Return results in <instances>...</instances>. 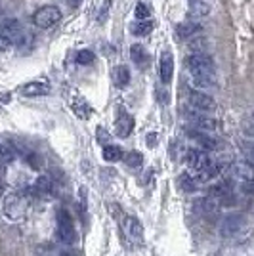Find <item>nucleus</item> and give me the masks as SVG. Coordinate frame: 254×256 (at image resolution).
Masks as SVG:
<instances>
[{"mask_svg":"<svg viewBox=\"0 0 254 256\" xmlns=\"http://www.w3.org/2000/svg\"><path fill=\"white\" fill-rule=\"evenodd\" d=\"M186 67L191 73V82L197 88H208L214 84V62L206 54H191L186 58Z\"/></svg>","mask_w":254,"mask_h":256,"instance_id":"nucleus-1","label":"nucleus"},{"mask_svg":"<svg viewBox=\"0 0 254 256\" xmlns=\"http://www.w3.org/2000/svg\"><path fill=\"white\" fill-rule=\"evenodd\" d=\"M2 208H4V214H6L10 220H20V218H23L25 212H27L29 201H27L25 193H20V192L10 193V195H6Z\"/></svg>","mask_w":254,"mask_h":256,"instance_id":"nucleus-2","label":"nucleus"},{"mask_svg":"<svg viewBox=\"0 0 254 256\" xmlns=\"http://www.w3.org/2000/svg\"><path fill=\"white\" fill-rule=\"evenodd\" d=\"M58 239L62 243H65V245H71V243H74V239H76L73 216L67 212L65 208H62L58 212Z\"/></svg>","mask_w":254,"mask_h":256,"instance_id":"nucleus-3","label":"nucleus"},{"mask_svg":"<svg viewBox=\"0 0 254 256\" xmlns=\"http://www.w3.org/2000/svg\"><path fill=\"white\" fill-rule=\"evenodd\" d=\"M60 18H62L60 8L48 4V6H42V8H38V10L34 12L32 22H34L36 27H40V29H50V27H54L56 23L60 22Z\"/></svg>","mask_w":254,"mask_h":256,"instance_id":"nucleus-4","label":"nucleus"},{"mask_svg":"<svg viewBox=\"0 0 254 256\" xmlns=\"http://www.w3.org/2000/svg\"><path fill=\"white\" fill-rule=\"evenodd\" d=\"M190 106L195 109V111H214L216 109V104L210 96L202 94V92H197V90H191L190 92Z\"/></svg>","mask_w":254,"mask_h":256,"instance_id":"nucleus-5","label":"nucleus"},{"mask_svg":"<svg viewBox=\"0 0 254 256\" xmlns=\"http://www.w3.org/2000/svg\"><path fill=\"white\" fill-rule=\"evenodd\" d=\"M0 32L6 34L8 38H12L14 44H16L25 31H23L22 22H20V20H4V22L0 23Z\"/></svg>","mask_w":254,"mask_h":256,"instance_id":"nucleus-6","label":"nucleus"},{"mask_svg":"<svg viewBox=\"0 0 254 256\" xmlns=\"http://www.w3.org/2000/svg\"><path fill=\"white\" fill-rule=\"evenodd\" d=\"M232 174L235 178L243 182H250L254 180V166L248 162V160H239L232 166Z\"/></svg>","mask_w":254,"mask_h":256,"instance_id":"nucleus-7","label":"nucleus"},{"mask_svg":"<svg viewBox=\"0 0 254 256\" xmlns=\"http://www.w3.org/2000/svg\"><path fill=\"white\" fill-rule=\"evenodd\" d=\"M115 128H116V136L128 138L130 132H132V128H134V118H132V115L120 111V115H118V118H116V122H115Z\"/></svg>","mask_w":254,"mask_h":256,"instance_id":"nucleus-8","label":"nucleus"},{"mask_svg":"<svg viewBox=\"0 0 254 256\" xmlns=\"http://www.w3.org/2000/svg\"><path fill=\"white\" fill-rule=\"evenodd\" d=\"M188 115V120H190L191 124L195 128H201V130H214V128L218 126L216 124V120L210 117H204L201 113H195V111H190V113H186Z\"/></svg>","mask_w":254,"mask_h":256,"instance_id":"nucleus-9","label":"nucleus"},{"mask_svg":"<svg viewBox=\"0 0 254 256\" xmlns=\"http://www.w3.org/2000/svg\"><path fill=\"white\" fill-rule=\"evenodd\" d=\"M188 136H190L195 144H199L202 150H216L218 148V142L208 136V134H204L201 130H188Z\"/></svg>","mask_w":254,"mask_h":256,"instance_id":"nucleus-10","label":"nucleus"},{"mask_svg":"<svg viewBox=\"0 0 254 256\" xmlns=\"http://www.w3.org/2000/svg\"><path fill=\"white\" fill-rule=\"evenodd\" d=\"M174 75V58L170 52H164L160 56V80L168 84Z\"/></svg>","mask_w":254,"mask_h":256,"instance_id":"nucleus-11","label":"nucleus"},{"mask_svg":"<svg viewBox=\"0 0 254 256\" xmlns=\"http://www.w3.org/2000/svg\"><path fill=\"white\" fill-rule=\"evenodd\" d=\"M31 193L38 195V197H48V195L52 193V178H50L48 174L38 176L36 182H34V186L31 188Z\"/></svg>","mask_w":254,"mask_h":256,"instance_id":"nucleus-12","label":"nucleus"},{"mask_svg":"<svg viewBox=\"0 0 254 256\" xmlns=\"http://www.w3.org/2000/svg\"><path fill=\"white\" fill-rule=\"evenodd\" d=\"M22 94L23 96H46L50 94V84L48 82H29V84L22 86Z\"/></svg>","mask_w":254,"mask_h":256,"instance_id":"nucleus-13","label":"nucleus"},{"mask_svg":"<svg viewBox=\"0 0 254 256\" xmlns=\"http://www.w3.org/2000/svg\"><path fill=\"white\" fill-rule=\"evenodd\" d=\"M130 58H132V62L136 64V67H140V69H148L149 56L142 44H134V46L130 48Z\"/></svg>","mask_w":254,"mask_h":256,"instance_id":"nucleus-14","label":"nucleus"},{"mask_svg":"<svg viewBox=\"0 0 254 256\" xmlns=\"http://www.w3.org/2000/svg\"><path fill=\"white\" fill-rule=\"evenodd\" d=\"M124 230H126L130 239H134L136 243H142V239H144V228H142L138 218H126L124 220Z\"/></svg>","mask_w":254,"mask_h":256,"instance_id":"nucleus-15","label":"nucleus"},{"mask_svg":"<svg viewBox=\"0 0 254 256\" xmlns=\"http://www.w3.org/2000/svg\"><path fill=\"white\" fill-rule=\"evenodd\" d=\"M243 228V216L235 214V216H228L222 224V234L224 235H233L237 234Z\"/></svg>","mask_w":254,"mask_h":256,"instance_id":"nucleus-16","label":"nucleus"},{"mask_svg":"<svg viewBox=\"0 0 254 256\" xmlns=\"http://www.w3.org/2000/svg\"><path fill=\"white\" fill-rule=\"evenodd\" d=\"M178 36L180 38H190V36H193V34H197V32L201 31V25L195 22H186L182 23V25H178Z\"/></svg>","mask_w":254,"mask_h":256,"instance_id":"nucleus-17","label":"nucleus"},{"mask_svg":"<svg viewBox=\"0 0 254 256\" xmlns=\"http://www.w3.org/2000/svg\"><path fill=\"white\" fill-rule=\"evenodd\" d=\"M113 80L118 88H124L130 82V71H128L126 65H118L115 71H113Z\"/></svg>","mask_w":254,"mask_h":256,"instance_id":"nucleus-18","label":"nucleus"},{"mask_svg":"<svg viewBox=\"0 0 254 256\" xmlns=\"http://www.w3.org/2000/svg\"><path fill=\"white\" fill-rule=\"evenodd\" d=\"M73 111H74V115H76V117H80V118H88L90 115H92V109L88 107L84 98H74L73 100Z\"/></svg>","mask_w":254,"mask_h":256,"instance_id":"nucleus-19","label":"nucleus"},{"mask_svg":"<svg viewBox=\"0 0 254 256\" xmlns=\"http://www.w3.org/2000/svg\"><path fill=\"white\" fill-rule=\"evenodd\" d=\"M16 160V151L8 144H0V164H12Z\"/></svg>","mask_w":254,"mask_h":256,"instance_id":"nucleus-20","label":"nucleus"},{"mask_svg":"<svg viewBox=\"0 0 254 256\" xmlns=\"http://www.w3.org/2000/svg\"><path fill=\"white\" fill-rule=\"evenodd\" d=\"M122 160L126 162L128 166L138 168V166H142V162H144V155H142L140 151H128V153L122 155Z\"/></svg>","mask_w":254,"mask_h":256,"instance_id":"nucleus-21","label":"nucleus"},{"mask_svg":"<svg viewBox=\"0 0 254 256\" xmlns=\"http://www.w3.org/2000/svg\"><path fill=\"white\" fill-rule=\"evenodd\" d=\"M104 159L109 160V162H115V160L122 159V151L116 146H106L104 148Z\"/></svg>","mask_w":254,"mask_h":256,"instance_id":"nucleus-22","label":"nucleus"},{"mask_svg":"<svg viewBox=\"0 0 254 256\" xmlns=\"http://www.w3.org/2000/svg\"><path fill=\"white\" fill-rule=\"evenodd\" d=\"M151 31H153V23L148 22V20H142V22L136 23V25L132 27V32H134L136 36H148Z\"/></svg>","mask_w":254,"mask_h":256,"instance_id":"nucleus-23","label":"nucleus"},{"mask_svg":"<svg viewBox=\"0 0 254 256\" xmlns=\"http://www.w3.org/2000/svg\"><path fill=\"white\" fill-rule=\"evenodd\" d=\"M190 10H191V14L195 16H206L208 12H210V6L208 4H204L202 0H191V4H190Z\"/></svg>","mask_w":254,"mask_h":256,"instance_id":"nucleus-24","label":"nucleus"},{"mask_svg":"<svg viewBox=\"0 0 254 256\" xmlns=\"http://www.w3.org/2000/svg\"><path fill=\"white\" fill-rule=\"evenodd\" d=\"M180 186L184 192H195V188H197V180L191 176V174H182L180 176Z\"/></svg>","mask_w":254,"mask_h":256,"instance_id":"nucleus-25","label":"nucleus"},{"mask_svg":"<svg viewBox=\"0 0 254 256\" xmlns=\"http://www.w3.org/2000/svg\"><path fill=\"white\" fill-rule=\"evenodd\" d=\"M94 60H96V56H94V52H90V50H80V52L76 54V64H80V65H90Z\"/></svg>","mask_w":254,"mask_h":256,"instance_id":"nucleus-26","label":"nucleus"},{"mask_svg":"<svg viewBox=\"0 0 254 256\" xmlns=\"http://www.w3.org/2000/svg\"><path fill=\"white\" fill-rule=\"evenodd\" d=\"M134 14H136V18H138L140 22H142V20H148L149 8L144 4V2H140V4H136V10H134Z\"/></svg>","mask_w":254,"mask_h":256,"instance_id":"nucleus-27","label":"nucleus"},{"mask_svg":"<svg viewBox=\"0 0 254 256\" xmlns=\"http://www.w3.org/2000/svg\"><path fill=\"white\" fill-rule=\"evenodd\" d=\"M96 136H98V142H100L102 146H106V144H109V142H111L109 132H107L106 128H102V126H98V130H96Z\"/></svg>","mask_w":254,"mask_h":256,"instance_id":"nucleus-28","label":"nucleus"},{"mask_svg":"<svg viewBox=\"0 0 254 256\" xmlns=\"http://www.w3.org/2000/svg\"><path fill=\"white\" fill-rule=\"evenodd\" d=\"M204 44H206V40H204V38L191 40V42H190V50L193 54H202V50H204Z\"/></svg>","mask_w":254,"mask_h":256,"instance_id":"nucleus-29","label":"nucleus"},{"mask_svg":"<svg viewBox=\"0 0 254 256\" xmlns=\"http://www.w3.org/2000/svg\"><path fill=\"white\" fill-rule=\"evenodd\" d=\"M12 46H14V40L0 32V52H8Z\"/></svg>","mask_w":254,"mask_h":256,"instance_id":"nucleus-30","label":"nucleus"},{"mask_svg":"<svg viewBox=\"0 0 254 256\" xmlns=\"http://www.w3.org/2000/svg\"><path fill=\"white\" fill-rule=\"evenodd\" d=\"M27 162L31 164L34 170H38V168H40V164H42V160H40V157H38L36 153H29V155H27Z\"/></svg>","mask_w":254,"mask_h":256,"instance_id":"nucleus-31","label":"nucleus"},{"mask_svg":"<svg viewBox=\"0 0 254 256\" xmlns=\"http://www.w3.org/2000/svg\"><path fill=\"white\" fill-rule=\"evenodd\" d=\"M243 192L248 193V195H254V180L243 182Z\"/></svg>","mask_w":254,"mask_h":256,"instance_id":"nucleus-32","label":"nucleus"},{"mask_svg":"<svg viewBox=\"0 0 254 256\" xmlns=\"http://www.w3.org/2000/svg\"><path fill=\"white\" fill-rule=\"evenodd\" d=\"M148 146H149V148H155V146H157V134H149V136H148Z\"/></svg>","mask_w":254,"mask_h":256,"instance_id":"nucleus-33","label":"nucleus"},{"mask_svg":"<svg viewBox=\"0 0 254 256\" xmlns=\"http://www.w3.org/2000/svg\"><path fill=\"white\" fill-rule=\"evenodd\" d=\"M159 96H160V102H162V104H168V102H170V96H168V94L164 96V94H162V90H159Z\"/></svg>","mask_w":254,"mask_h":256,"instance_id":"nucleus-34","label":"nucleus"},{"mask_svg":"<svg viewBox=\"0 0 254 256\" xmlns=\"http://www.w3.org/2000/svg\"><path fill=\"white\" fill-rule=\"evenodd\" d=\"M69 2V6H78L80 4V0H67Z\"/></svg>","mask_w":254,"mask_h":256,"instance_id":"nucleus-35","label":"nucleus"},{"mask_svg":"<svg viewBox=\"0 0 254 256\" xmlns=\"http://www.w3.org/2000/svg\"><path fill=\"white\" fill-rule=\"evenodd\" d=\"M60 256H76V254H74L73 250H65V252H62Z\"/></svg>","mask_w":254,"mask_h":256,"instance_id":"nucleus-36","label":"nucleus"},{"mask_svg":"<svg viewBox=\"0 0 254 256\" xmlns=\"http://www.w3.org/2000/svg\"><path fill=\"white\" fill-rule=\"evenodd\" d=\"M0 12H2V8H0Z\"/></svg>","mask_w":254,"mask_h":256,"instance_id":"nucleus-37","label":"nucleus"}]
</instances>
